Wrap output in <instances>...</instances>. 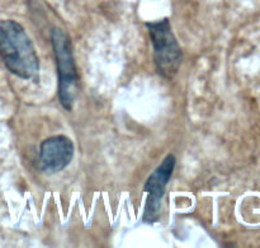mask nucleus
<instances>
[{"instance_id": "obj_3", "label": "nucleus", "mask_w": 260, "mask_h": 248, "mask_svg": "<svg viewBox=\"0 0 260 248\" xmlns=\"http://www.w3.org/2000/svg\"><path fill=\"white\" fill-rule=\"evenodd\" d=\"M146 27L154 47V63L157 73L162 78L172 80L179 70L183 53L172 31L170 20L162 18L146 23Z\"/></svg>"}, {"instance_id": "obj_4", "label": "nucleus", "mask_w": 260, "mask_h": 248, "mask_svg": "<svg viewBox=\"0 0 260 248\" xmlns=\"http://www.w3.org/2000/svg\"><path fill=\"white\" fill-rule=\"evenodd\" d=\"M174 167L175 157L173 154L167 155V158L162 160L161 164L147 178L146 183L144 186V191L149 194L146 208H145L144 213V222H146V223H155L159 219L161 200L165 194V187L169 183Z\"/></svg>"}, {"instance_id": "obj_1", "label": "nucleus", "mask_w": 260, "mask_h": 248, "mask_svg": "<svg viewBox=\"0 0 260 248\" xmlns=\"http://www.w3.org/2000/svg\"><path fill=\"white\" fill-rule=\"evenodd\" d=\"M0 58L14 75L25 80L38 78L40 61L35 45L15 20L0 19Z\"/></svg>"}, {"instance_id": "obj_5", "label": "nucleus", "mask_w": 260, "mask_h": 248, "mask_svg": "<svg viewBox=\"0 0 260 248\" xmlns=\"http://www.w3.org/2000/svg\"><path fill=\"white\" fill-rule=\"evenodd\" d=\"M73 157L74 143L70 137L56 135L41 143L38 167L42 172L53 175L68 167Z\"/></svg>"}, {"instance_id": "obj_2", "label": "nucleus", "mask_w": 260, "mask_h": 248, "mask_svg": "<svg viewBox=\"0 0 260 248\" xmlns=\"http://www.w3.org/2000/svg\"><path fill=\"white\" fill-rule=\"evenodd\" d=\"M58 74V99L66 111H71L79 89V75L73 55L70 37L60 28L51 35Z\"/></svg>"}]
</instances>
